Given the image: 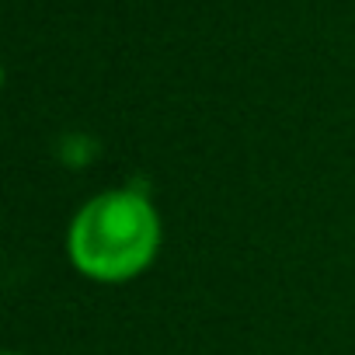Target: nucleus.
Returning <instances> with one entry per match:
<instances>
[{
    "label": "nucleus",
    "instance_id": "obj_1",
    "mask_svg": "<svg viewBox=\"0 0 355 355\" xmlns=\"http://www.w3.org/2000/svg\"><path fill=\"white\" fill-rule=\"evenodd\" d=\"M164 223L139 189H105L91 196L67 227V258L77 275L98 286L139 279L160 254Z\"/></svg>",
    "mask_w": 355,
    "mask_h": 355
},
{
    "label": "nucleus",
    "instance_id": "obj_2",
    "mask_svg": "<svg viewBox=\"0 0 355 355\" xmlns=\"http://www.w3.org/2000/svg\"><path fill=\"white\" fill-rule=\"evenodd\" d=\"M4 355H25V352H4Z\"/></svg>",
    "mask_w": 355,
    "mask_h": 355
}]
</instances>
